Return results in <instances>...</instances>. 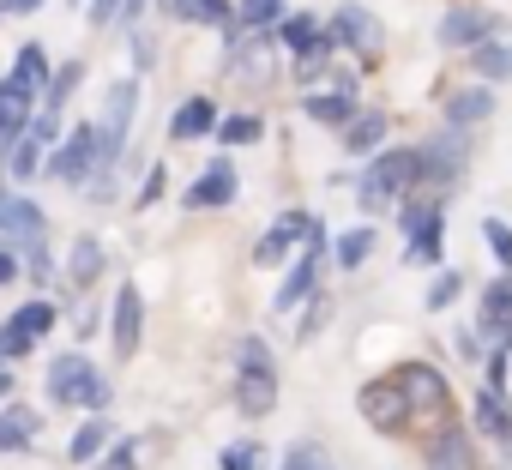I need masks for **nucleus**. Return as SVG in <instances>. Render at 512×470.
<instances>
[{
    "label": "nucleus",
    "mask_w": 512,
    "mask_h": 470,
    "mask_svg": "<svg viewBox=\"0 0 512 470\" xmlns=\"http://www.w3.org/2000/svg\"><path fill=\"white\" fill-rule=\"evenodd\" d=\"M145 13V0H127V19H139Z\"/></svg>",
    "instance_id": "obj_50"
},
{
    "label": "nucleus",
    "mask_w": 512,
    "mask_h": 470,
    "mask_svg": "<svg viewBox=\"0 0 512 470\" xmlns=\"http://www.w3.org/2000/svg\"><path fill=\"white\" fill-rule=\"evenodd\" d=\"M7 392H13V380H7V368H0V398H7Z\"/></svg>",
    "instance_id": "obj_51"
},
{
    "label": "nucleus",
    "mask_w": 512,
    "mask_h": 470,
    "mask_svg": "<svg viewBox=\"0 0 512 470\" xmlns=\"http://www.w3.org/2000/svg\"><path fill=\"white\" fill-rule=\"evenodd\" d=\"M302 109H308V121H314V127H338V133H344V127H350V121L362 115L350 91H314V97H308Z\"/></svg>",
    "instance_id": "obj_22"
},
{
    "label": "nucleus",
    "mask_w": 512,
    "mask_h": 470,
    "mask_svg": "<svg viewBox=\"0 0 512 470\" xmlns=\"http://www.w3.org/2000/svg\"><path fill=\"white\" fill-rule=\"evenodd\" d=\"M470 73H476V79H512V43H482V49H470Z\"/></svg>",
    "instance_id": "obj_30"
},
{
    "label": "nucleus",
    "mask_w": 512,
    "mask_h": 470,
    "mask_svg": "<svg viewBox=\"0 0 512 470\" xmlns=\"http://www.w3.org/2000/svg\"><path fill=\"white\" fill-rule=\"evenodd\" d=\"M458 290H464V278H458V272H440V278L428 284V308H434V314H440V308H452V302H458Z\"/></svg>",
    "instance_id": "obj_37"
},
{
    "label": "nucleus",
    "mask_w": 512,
    "mask_h": 470,
    "mask_svg": "<svg viewBox=\"0 0 512 470\" xmlns=\"http://www.w3.org/2000/svg\"><path fill=\"white\" fill-rule=\"evenodd\" d=\"M13 278H19V260H13V254H0V284H13Z\"/></svg>",
    "instance_id": "obj_49"
},
{
    "label": "nucleus",
    "mask_w": 512,
    "mask_h": 470,
    "mask_svg": "<svg viewBox=\"0 0 512 470\" xmlns=\"http://www.w3.org/2000/svg\"><path fill=\"white\" fill-rule=\"evenodd\" d=\"M73 7H79V0H73Z\"/></svg>",
    "instance_id": "obj_52"
},
{
    "label": "nucleus",
    "mask_w": 512,
    "mask_h": 470,
    "mask_svg": "<svg viewBox=\"0 0 512 470\" xmlns=\"http://www.w3.org/2000/svg\"><path fill=\"white\" fill-rule=\"evenodd\" d=\"M109 470H139V452H133V440H121V452L109 458Z\"/></svg>",
    "instance_id": "obj_45"
},
{
    "label": "nucleus",
    "mask_w": 512,
    "mask_h": 470,
    "mask_svg": "<svg viewBox=\"0 0 512 470\" xmlns=\"http://www.w3.org/2000/svg\"><path fill=\"white\" fill-rule=\"evenodd\" d=\"M374 242H380V235H374V223H356V229H344L338 242H332V254H338V266H350V272H356V266L374 254Z\"/></svg>",
    "instance_id": "obj_27"
},
{
    "label": "nucleus",
    "mask_w": 512,
    "mask_h": 470,
    "mask_svg": "<svg viewBox=\"0 0 512 470\" xmlns=\"http://www.w3.org/2000/svg\"><path fill=\"white\" fill-rule=\"evenodd\" d=\"M109 332H115V350H121V356H133V350H139V332H145V296H139L133 284H121V290H115Z\"/></svg>",
    "instance_id": "obj_14"
},
{
    "label": "nucleus",
    "mask_w": 512,
    "mask_h": 470,
    "mask_svg": "<svg viewBox=\"0 0 512 470\" xmlns=\"http://www.w3.org/2000/svg\"><path fill=\"white\" fill-rule=\"evenodd\" d=\"M482 332H488V344L500 356H512V278L482 290Z\"/></svg>",
    "instance_id": "obj_13"
},
{
    "label": "nucleus",
    "mask_w": 512,
    "mask_h": 470,
    "mask_svg": "<svg viewBox=\"0 0 512 470\" xmlns=\"http://www.w3.org/2000/svg\"><path fill=\"white\" fill-rule=\"evenodd\" d=\"M386 145V115L380 109H362L350 127H344V151L350 157H368V151H380Z\"/></svg>",
    "instance_id": "obj_23"
},
{
    "label": "nucleus",
    "mask_w": 512,
    "mask_h": 470,
    "mask_svg": "<svg viewBox=\"0 0 512 470\" xmlns=\"http://www.w3.org/2000/svg\"><path fill=\"white\" fill-rule=\"evenodd\" d=\"M446 115H452V127H476V121L494 115V97H488V91H458V97L446 103Z\"/></svg>",
    "instance_id": "obj_31"
},
{
    "label": "nucleus",
    "mask_w": 512,
    "mask_h": 470,
    "mask_svg": "<svg viewBox=\"0 0 512 470\" xmlns=\"http://www.w3.org/2000/svg\"><path fill=\"white\" fill-rule=\"evenodd\" d=\"M103 446H109V422H103V416H91V422L67 440V458H73V464H91Z\"/></svg>",
    "instance_id": "obj_32"
},
{
    "label": "nucleus",
    "mask_w": 512,
    "mask_h": 470,
    "mask_svg": "<svg viewBox=\"0 0 512 470\" xmlns=\"http://www.w3.org/2000/svg\"><path fill=\"white\" fill-rule=\"evenodd\" d=\"M458 169H464V145H458L452 133L416 151V181H452Z\"/></svg>",
    "instance_id": "obj_18"
},
{
    "label": "nucleus",
    "mask_w": 512,
    "mask_h": 470,
    "mask_svg": "<svg viewBox=\"0 0 512 470\" xmlns=\"http://www.w3.org/2000/svg\"><path fill=\"white\" fill-rule=\"evenodd\" d=\"M482 242L494 248V260H500V266H512V229H506L500 217H488V223H482Z\"/></svg>",
    "instance_id": "obj_39"
},
{
    "label": "nucleus",
    "mask_w": 512,
    "mask_h": 470,
    "mask_svg": "<svg viewBox=\"0 0 512 470\" xmlns=\"http://www.w3.org/2000/svg\"><path fill=\"white\" fill-rule=\"evenodd\" d=\"M458 356H464V362H482V356H488V350H482V344H476V332H458Z\"/></svg>",
    "instance_id": "obj_44"
},
{
    "label": "nucleus",
    "mask_w": 512,
    "mask_h": 470,
    "mask_svg": "<svg viewBox=\"0 0 512 470\" xmlns=\"http://www.w3.org/2000/svg\"><path fill=\"white\" fill-rule=\"evenodd\" d=\"M67 187H85L97 169H103V145H97V127H79V133H67L61 139V151H55V163H49Z\"/></svg>",
    "instance_id": "obj_8"
},
{
    "label": "nucleus",
    "mask_w": 512,
    "mask_h": 470,
    "mask_svg": "<svg viewBox=\"0 0 512 470\" xmlns=\"http://www.w3.org/2000/svg\"><path fill=\"white\" fill-rule=\"evenodd\" d=\"M284 470H320V458H314V446H296V452H290V464H284Z\"/></svg>",
    "instance_id": "obj_46"
},
{
    "label": "nucleus",
    "mask_w": 512,
    "mask_h": 470,
    "mask_svg": "<svg viewBox=\"0 0 512 470\" xmlns=\"http://www.w3.org/2000/svg\"><path fill=\"white\" fill-rule=\"evenodd\" d=\"M284 25V0H235V31L253 37V31H272Z\"/></svg>",
    "instance_id": "obj_25"
},
{
    "label": "nucleus",
    "mask_w": 512,
    "mask_h": 470,
    "mask_svg": "<svg viewBox=\"0 0 512 470\" xmlns=\"http://www.w3.org/2000/svg\"><path fill=\"white\" fill-rule=\"evenodd\" d=\"M31 103H37V97H31L25 85L0 79V139H13V145H19V139L31 133Z\"/></svg>",
    "instance_id": "obj_19"
},
{
    "label": "nucleus",
    "mask_w": 512,
    "mask_h": 470,
    "mask_svg": "<svg viewBox=\"0 0 512 470\" xmlns=\"http://www.w3.org/2000/svg\"><path fill=\"white\" fill-rule=\"evenodd\" d=\"M121 7H127V0H91V25L103 31V25H115L121 19Z\"/></svg>",
    "instance_id": "obj_42"
},
{
    "label": "nucleus",
    "mask_w": 512,
    "mask_h": 470,
    "mask_svg": "<svg viewBox=\"0 0 512 470\" xmlns=\"http://www.w3.org/2000/svg\"><path fill=\"white\" fill-rule=\"evenodd\" d=\"M157 193H163V169H151V175H145V187H139V199H145V205H151V199H157Z\"/></svg>",
    "instance_id": "obj_47"
},
{
    "label": "nucleus",
    "mask_w": 512,
    "mask_h": 470,
    "mask_svg": "<svg viewBox=\"0 0 512 470\" xmlns=\"http://www.w3.org/2000/svg\"><path fill=\"white\" fill-rule=\"evenodd\" d=\"M169 13H175V19H187V25H211V31H223V37H241V31H235V7H229V0H169Z\"/></svg>",
    "instance_id": "obj_21"
},
{
    "label": "nucleus",
    "mask_w": 512,
    "mask_h": 470,
    "mask_svg": "<svg viewBox=\"0 0 512 470\" xmlns=\"http://www.w3.org/2000/svg\"><path fill=\"white\" fill-rule=\"evenodd\" d=\"M404 235H410V266H440L446 242H440V205L434 199H410L404 205Z\"/></svg>",
    "instance_id": "obj_6"
},
{
    "label": "nucleus",
    "mask_w": 512,
    "mask_h": 470,
    "mask_svg": "<svg viewBox=\"0 0 512 470\" xmlns=\"http://www.w3.org/2000/svg\"><path fill=\"white\" fill-rule=\"evenodd\" d=\"M43 0H0V13H37Z\"/></svg>",
    "instance_id": "obj_48"
},
{
    "label": "nucleus",
    "mask_w": 512,
    "mask_h": 470,
    "mask_svg": "<svg viewBox=\"0 0 512 470\" xmlns=\"http://www.w3.org/2000/svg\"><path fill=\"white\" fill-rule=\"evenodd\" d=\"M31 344H37V338H31L19 320H7V326H0V356H31Z\"/></svg>",
    "instance_id": "obj_40"
},
{
    "label": "nucleus",
    "mask_w": 512,
    "mask_h": 470,
    "mask_svg": "<svg viewBox=\"0 0 512 470\" xmlns=\"http://www.w3.org/2000/svg\"><path fill=\"white\" fill-rule=\"evenodd\" d=\"M332 37H338V43H350L362 61L386 49V31H380V19H374V13H362V7H338V19H332Z\"/></svg>",
    "instance_id": "obj_11"
},
{
    "label": "nucleus",
    "mask_w": 512,
    "mask_h": 470,
    "mask_svg": "<svg viewBox=\"0 0 512 470\" xmlns=\"http://www.w3.org/2000/svg\"><path fill=\"white\" fill-rule=\"evenodd\" d=\"M440 43L446 49H482V43H494V13H482V7H452L446 19H440Z\"/></svg>",
    "instance_id": "obj_10"
},
{
    "label": "nucleus",
    "mask_w": 512,
    "mask_h": 470,
    "mask_svg": "<svg viewBox=\"0 0 512 470\" xmlns=\"http://www.w3.org/2000/svg\"><path fill=\"white\" fill-rule=\"evenodd\" d=\"M49 79H55V73H49V55H43L37 43H25V49H19V67H13V85H25L31 97H43Z\"/></svg>",
    "instance_id": "obj_26"
},
{
    "label": "nucleus",
    "mask_w": 512,
    "mask_h": 470,
    "mask_svg": "<svg viewBox=\"0 0 512 470\" xmlns=\"http://www.w3.org/2000/svg\"><path fill=\"white\" fill-rule=\"evenodd\" d=\"M7 169H13V181H31V175L43 169V139H31V133H25V139L13 145V157H7Z\"/></svg>",
    "instance_id": "obj_34"
},
{
    "label": "nucleus",
    "mask_w": 512,
    "mask_h": 470,
    "mask_svg": "<svg viewBox=\"0 0 512 470\" xmlns=\"http://www.w3.org/2000/svg\"><path fill=\"white\" fill-rule=\"evenodd\" d=\"M217 139L223 145H253V139H260V121H253V115H229V121H217Z\"/></svg>",
    "instance_id": "obj_35"
},
{
    "label": "nucleus",
    "mask_w": 512,
    "mask_h": 470,
    "mask_svg": "<svg viewBox=\"0 0 512 470\" xmlns=\"http://www.w3.org/2000/svg\"><path fill=\"white\" fill-rule=\"evenodd\" d=\"M49 398H55V404H79V410L103 416L115 392H109V380L97 374V362H85V356L73 350V356H55V368H49Z\"/></svg>",
    "instance_id": "obj_3"
},
{
    "label": "nucleus",
    "mask_w": 512,
    "mask_h": 470,
    "mask_svg": "<svg viewBox=\"0 0 512 470\" xmlns=\"http://www.w3.org/2000/svg\"><path fill=\"white\" fill-rule=\"evenodd\" d=\"M320 254H326V229L308 242V254L284 272V284H278V296H272V308H278V314H290L296 302H308V296H314V284H320Z\"/></svg>",
    "instance_id": "obj_9"
},
{
    "label": "nucleus",
    "mask_w": 512,
    "mask_h": 470,
    "mask_svg": "<svg viewBox=\"0 0 512 470\" xmlns=\"http://www.w3.org/2000/svg\"><path fill=\"white\" fill-rule=\"evenodd\" d=\"M37 440V416L31 410H0V452H25Z\"/></svg>",
    "instance_id": "obj_29"
},
{
    "label": "nucleus",
    "mask_w": 512,
    "mask_h": 470,
    "mask_svg": "<svg viewBox=\"0 0 512 470\" xmlns=\"http://www.w3.org/2000/svg\"><path fill=\"white\" fill-rule=\"evenodd\" d=\"M398 392H404V404H410V428H446V416H452V386H446V374L434 368V362H404L398 374Z\"/></svg>",
    "instance_id": "obj_2"
},
{
    "label": "nucleus",
    "mask_w": 512,
    "mask_h": 470,
    "mask_svg": "<svg viewBox=\"0 0 512 470\" xmlns=\"http://www.w3.org/2000/svg\"><path fill=\"white\" fill-rule=\"evenodd\" d=\"M67 278H73L79 290H91V284L103 278V242H97V235H79V242H73V254H67Z\"/></svg>",
    "instance_id": "obj_24"
},
{
    "label": "nucleus",
    "mask_w": 512,
    "mask_h": 470,
    "mask_svg": "<svg viewBox=\"0 0 512 470\" xmlns=\"http://www.w3.org/2000/svg\"><path fill=\"white\" fill-rule=\"evenodd\" d=\"M79 79H85V67H79V61H67V67L49 79V91H43V115H61V103L79 91Z\"/></svg>",
    "instance_id": "obj_33"
},
{
    "label": "nucleus",
    "mask_w": 512,
    "mask_h": 470,
    "mask_svg": "<svg viewBox=\"0 0 512 470\" xmlns=\"http://www.w3.org/2000/svg\"><path fill=\"white\" fill-rule=\"evenodd\" d=\"M205 133H217V103H211V97H187V103L169 115V139L187 145V139H205Z\"/></svg>",
    "instance_id": "obj_17"
},
{
    "label": "nucleus",
    "mask_w": 512,
    "mask_h": 470,
    "mask_svg": "<svg viewBox=\"0 0 512 470\" xmlns=\"http://www.w3.org/2000/svg\"><path fill=\"white\" fill-rule=\"evenodd\" d=\"M320 37H326V31H320V19H314V13H290V19L278 25V43H284V49H296V55L320 49Z\"/></svg>",
    "instance_id": "obj_28"
},
{
    "label": "nucleus",
    "mask_w": 512,
    "mask_h": 470,
    "mask_svg": "<svg viewBox=\"0 0 512 470\" xmlns=\"http://www.w3.org/2000/svg\"><path fill=\"white\" fill-rule=\"evenodd\" d=\"M13 320H19V326H25V332H31V338H43V332H49V326H55V308H49V302H25V308H19V314H13Z\"/></svg>",
    "instance_id": "obj_38"
},
{
    "label": "nucleus",
    "mask_w": 512,
    "mask_h": 470,
    "mask_svg": "<svg viewBox=\"0 0 512 470\" xmlns=\"http://www.w3.org/2000/svg\"><path fill=\"white\" fill-rule=\"evenodd\" d=\"M308 302H314V308H308V320H302V338H314V332L332 320V296H326V290H314Z\"/></svg>",
    "instance_id": "obj_41"
},
{
    "label": "nucleus",
    "mask_w": 512,
    "mask_h": 470,
    "mask_svg": "<svg viewBox=\"0 0 512 470\" xmlns=\"http://www.w3.org/2000/svg\"><path fill=\"white\" fill-rule=\"evenodd\" d=\"M229 199H235V163H229V157H217V163L181 193L187 211H217V205H229Z\"/></svg>",
    "instance_id": "obj_12"
},
{
    "label": "nucleus",
    "mask_w": 512,
    "mask_h": 470,
    "mask_svg": "<svg viewBox=\"0 0 512 470\" xmlns=\"http://www.w3.org/2000/svg\"><path fill=\"white\" fill-rule=\"evenodd\" d=\"M278 404V368L266 338H241L235 344V410L241 416H272Z\"/></svg>",
    "instance_id": "obj_1"
},
{
    "label": "nucleus",
    "mask_w": 512,
    "mask_h": 470,
    "mask_svg": "<svg viewBox=\"0 0 512 470\" xmlns=\"http://www.w3.org/2000/svg\"><path fill=\"white\" fill-rule=\"evenodd\" d=\"M476 428H488L500 440V452L512 458V410H506V392L500 386H482L476 392Z\"/></svg>",
    "instance_id": "obj_20"
},
{
    "label": "nucleus",
    "mask_w": 512,
    "mask_h": 470,
    "mask_svg": "<svg viewBox=\"0 0 512 470\" xmlns=\"http://www.w3.org/2000/svg\"><path fill=\"white\" fill-rule=\"evenodd\" d=\"M217 470H260V446H253V440H235V446H223Z\"/></svg>",
    "instance_id": "obj_36"
},
{
    "label": "nucleus",
    "mask_w": 512,
    "mask_h": 470,
    "mask_svg": "<svg viewBox=\"0 0 512 470\" xmlns=\"http://www.w3.org/2000/svg\"><path fill=\"white\" fill-rule=\"evenodd\" d=\"M410 187H416V151H374V163L362 175V205L368 211L398 205Z\"/></svg>",
    "instance_id": "obj_4"
},
{
    "label": "nucleus",
    "mask_w": 512,
    "mask_h": 470,
    "mask_svg": "<svg viewBox=\"0 0 512 470\" xmlns=\"http://www.w3.org/2000/svg\"><path fill=\"white\" fill-rule=\"evenodd\" d=\"M0 235H19V242H43V205L19 199V193H0Z\"/></svg>",
    "instance_id": "obj_16"
},
{
    "label": "nucleus",
    "mask_w": 512,
    "mask_h": 470,
    "mask_svg": "<svg viewBox=\"0 0 512 470\" xmlns=\"http://www.w3.org/2000/svg\"><path fill=\"white\" fill-rule=\"evenodd\" d=\"M25 254H31V278H37V284H49V272H55V266H49V254H43V242H31Z\"/></svg>",
    "instance_id": "obj_43"
},
{
    "label": "nucleus",
    "mask_w": 512,
    "mask_h": 470,
    "mask_svg": "<svg viewBox=\"0 0 512 470\" xmlns=\"http://www.w3.org/2000/svg\"><path fill=\"white\" fill-rule=\"evenodd\" d=\"M314 235H320V223H314L308 211H284V217L260 235V242H253V266H266V272H272L278 260H290L296 242H314Z\"/></svg>",
    "instance_id": "obj_7"
},
{
    "label": "nucleus",
    "mask_w": 512,
    "mask_h": 470,
    "mask_svg": "<svg viewBox=\"0 0 512 470\" xmlns=\"http://www.w3.org/2000/svg\"><path fill=\"white\" fill-rule=\"evenodd\" d=\"M356 410H362V422L380 428V434H404V428H410V404H404V392H398L392 374H386V380H368V386L356 392Z\"/></svg>",
    "instance_id": "obj_5"
},
{
    "label": "nucleus",
    "mask_w": 512,
    "mask_h": 470,
    "mask_svg": "<svg viewBox=\"0 0 512 470\" xmlns=\"http://www.w3.org/2000/svg\"><path fill=\"white\" fill-rule=\"evenodd\" d=\"M428 470H476V446H470V428L464 422H446L428 446Z\"/></svg>",
    "instance_id": "obj_15"
}]
</instances>
